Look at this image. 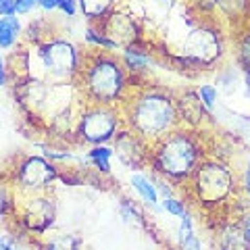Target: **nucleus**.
<instances>
[{
    "label": "nucleus",
    "instance_id": "nucleus-21",
    "mask_svg": "<svg viewBox=\"0 0 250 250\" xmlns=\"http://www.w3.org/2000/svg\"><path fill=\"white\" fill-rule=\"evenodd\" d=\"M113 148H108L106 144L103 146H92L88 150V161L92 163L94 169H98L100 173H108L111 171V159H113Z\"/></svg>",
    "mask_w": 250,
    "mask_h": 250
},
{
    "label": "nucleus",
    "instance_id": "nucleus-4",
    "mask_svg": "<svg viewBox=\"0 0 250 250\" xmlns=\"http://www.w3.org/2000/svg\"><path fill=\"white\" fill-rule=\"evenodd\" d=\"M194 196L207 207H217L233 190V175L229 167L217 161H205L190 177Z\"/></svg>",
    "mask_w": 250,
    "mask_h": 250
},
{
    "label": "nucleus",
    "instance_id": "nucleus-13",
    "mask_svg": "<svg viewBox=\"0 0 250 250\" xmlns=\"http://www.w3.org/2000/svg\"><path fill=\"white\" fill-rule=\"evenodd\" d=\"M38 250H82V238L71 231L46 233L38 238Z\"/></svg>",
    "mask_w": 250,
    "mask_h": 250
},
{
    "label": "nucleus",
    "instance_id": "nucleus-33",
    "mask_svg": "<svg viewBox=\"0 0 250 250\" xmlns=\"http://www.w3.org/2000/svg\"><path fill=\"white\" fill-rule=\"evenodd\" d=\"M59 4H61V0H42L40 2L44 11H54V9H59Z\"/></svg>",
    "mask_w": 250,
    "mask_h": 250
},
{
    "label": "nucleus",
    "instance_id": "nucleus-35",
    "mask_svg": "<svg viewBox=\"0 0 250 250\" xmlns=\"http://www.w3.org/2000/svg\"><path fill=\"white\" fill-rule=\"evenodd\" d=\"M244 188H246V192L250 194V159H248L246 169H244Z\"/></svg>",
    "mask_w": 250,
    "mask_h": 250
},
{
    "label": "nucleus",
    "instance_id": "nucleus-15",
    "mask_svg": "<svg viewBox=\"0 0 250 250\" xmlns=\"http://www.w3.org/2000/svg\"><path fill=\"white\" fill-rule=\"evenodd\" d=\"M21 38V21L17 15H0V48H13Z\"/></svg>",
    "mask_w": 250,
    "mask_h": 250
},
{
    "label": "nucleus",
    "instance_id": "nucleus-23",
    "mask_svg": "<svg viewBox=\"0 0 250 250\" xmlns=\"http://www.w3.org/2000/svg\"><path fill=\"white\" fill-rule=\"evenodd\" d=\"M85 40H88L90 44H94V46H98V48L106 50V52L117 50V48H115V44L108 40V38H106L100 29H96V27H90V29H88V34H85Z\"/></svg>",
    "mask_w": 250,
    "mask_h": 250
},
{
    "label": "nucleus",
    "instance_id": "nucleus-17",
    "mask_svg": "<svg viewBox=\"0 0 250 250\" xmlns=\"http://www.w3.org/2000/svg\"><path fill=\"white\" fill-rule=\"evenodd\" d=\"M177 250H202V242L194 231V221L192 215L186 213L182 217V225H179V233H177Z\"/></svg>",
    "mask_w": 250,
    "mask_h": 250
},
{
    "label": "nucleus",
    "instance_id": "nucleus-9",
    "mask_svg": "<svg viewBox=\"0 0 250 250\" xmlns=\"http://www.w3.org/2000/svg\"><path fill=\"white\" fill-rule=\"evenodd\" d=\"M221 52H223L221 36H219L217 29L207 27V25L194 27L190 34L186 36V40L182 44L184 59H188L198 67L213 65V62L221 57Z\"/></svg>",
    "mask_w": 250,
    "mask_h": 250
},
{
    "label": "nucleus",
    "instance_id": "nucleus-7",
    "mask_svg": "<svg viewBox=\"0 0 250 250\" xmlns=\"http://www.w3.org/2000/svg\"><path fill=\"white\" fill-rule=\"evenodd\" d=\"M57 219V202L48 194H31L25 196L23 202H17L15 210V221L19 228L34 238H42L48 233V229L54 225Z\"/></svg>",
    "mask_w": 250,
    "mask_h": 250
},
{
    "label": "nucleus",
    "instance_id": "nucleus-29",
    "mask_svg": "<svg viewBox=\"0 0 250 250\" xmlns=\"http://www.w3.org/2000/svg\"><path fill=\"white\" fill-rule=\"evenodd\" d=\"M77 6H80V4H77V0H61L59 9H61L62 13H65L67 17H73L75 11H77Z\"/></svg>",
    "mask_w": 250,
    "mask_h": 250
},
{
    "label": "nucleus",
    "instance_id": "nucleus-32",
    "mask_svg": "<svg viewBox=\"0 0 250 250\" xmlns=\"http://www.w3.org/2000/svg\"><path fill=\"white\" fill-rule=\"evenodd\" d=\"M0 15H15V0H0Z\"/></svg>",
    "mask_w": 250,
    "mask_h": 250
},
{
    "label": "nucleus",
    "instance_id": "nucleus-10",
    "mask_svg": "<svg viewBox=\"0 0 250 250\" xmlns=\"http://www.w3.org/2000/svg\"><path fill=\"white\" fill-rule=\"evenodd\" d=\"M98 29L115 44V48H127V46L140 42V25L138 21L127 13L113 11L111 15L100 21Z\"/></svg>",
    "mask_w": 250,
    "mask_h": 250
},
{
    "label": "nucleus",
    "instance_id": "nucleus-11",
    "mask_svg": "<svg viewBox=\"0 0 250 250\" xmlns=\"http://www.w3.org/2000/svg\"><path fill=\"white\" fill-rule=\"evenodd\" d=\"M115 150L117 156L131 169H142L144 163L150 161L148 142L144 138H140L134 129H121L115 136Z\"/></svg>",
    "mask_w": 250,
    "mask_h": 250
},
{
    "label": "nucleus",
    "instance_id": "nucleus-34",
    "mask_svg": "<svg viewBox=\"0 0 250 250\" xmlns=\"http://www.w3.org/2000/svg\"><path fill=\"white\" fill-rule=\"evenodd\" d=\"M240 228H242V231H244L246 240L250 242V215H246L244 219H242V221H240Z\"/></svg>",
    "mask_w": 250,
    "mask_h": 250
},
{
    "label": "nucleus",
    "instance_id": "nucleus-8",
    "mask_svg": "<svg viewBox=\"0 0 250 250\" xmlns=\"http://www.w3.org/2000/svg\"><path fill=\"white\" fill-rule=\"evenodd\" d=\"M59 177L61 173L52 161L44 156H25L15 167L13 184L17 192L31 196V194H44Z\"/></svg>",
    "mask_w": 250,
    "mask_h": 250
},
{
    "label": "nucleus",
    "instance_id": "nucleus-30",
    "mask_svg": "<svg viewBox=\"0 0 250 250\" xmlns=\"http://www.w3.org/2000/svg\"><path fill=\"white\" fill-rule=\"evenodd\" d=\"M190 2L196 6L198 11H210L217 6V0H190Z\"/></svg>",
    "mask_w": 250,
    "mask_h": 250
},
{
    "label": "nucleus",
    "instance_id": "nucleus-18",
    "mask_svg": "<svg viewBox=\"0 0 250 250\" xmlns=\"http://www.w3.org/2000/svg\"><path fill=\"white\" fill-rule=\"evenodd\" d=\"M17 210V190H15L13 179L0 177V219L15 217Z\"/></svg>",
    "mask_w": 250,
    "mask_h": 250
},
{
    "label": "nucleus",
    "instance_id": "nucleus-22",
    "mask_svg": "<svg viewBox=\"0 0 250 250\" xmlns=\"http://www.w3.org/2000/svg\"><path fill=\"white\" fill-rule=\"evenodd\" d=\"M217 6L228 19H240L248 11V0H217Z\"/></svg>",
    "mask_w": 250,
    "mask_h": 250
},
{
    "label": "nucleus",
    "instance_id": "nucleus-31",
    "mask_svg": "<svg viewBox=\"0 0 250 250\" xmlns=\"http://www.w3.org/2000/svg\"><path fill=\"white\" fill-rule=\"evenodd\" d=\"M9 82V67H6V59L0 57V88H4Z\"/></svg>",
    "mask_w": 250,
    "mask_h": 250
},
{
    "label": "nucleus",
    "instance_id": "nucleus-2",
    "mask_svg": "<svg viewBox=\"0 0 250 250\" xmlns=\"http://www.w3.org/2000/svg\"><path fill=\"white\" fill-rule=\"evenodd\" d=\"M202 161V146L194 131L173 129L165 138L156 140L150 150V163L154 171L165 179L184 182L194 175Z\"/></svg>",
    "mask_w": 250,
    "mask_h": 250
},
{
    "label": "nucleus",
    "instance_id": "nucleus-37",
    "mask_svg": "<svg viewBox=\"0 0 250 250\" xmlns=\"http://www.w3.org/2000/svg\"><path fill=\"white\" fill-rule=\"evenodd\" d=\"M0 57H2V54H0Z\"/></svg>",
    "mask_w": 250,
    "mask_h": 250
},
{
    "label": "nucleus",
    "instance_id": "nucleus-6",
    "mask_svg": "<svg viewBox=\"0 0 250 250\" xmlns=\"http://www.w3.org/2000/svg\"><path fill=\"white\" fill-rule=\"evenodd\" d=\"M119 125H121L119 113L113 106L90 104L77 117L75 134L85 144L103 146L106 142H111V140H115V136L119 134Z\"/></svg>",
    "mask_w": 250,
    "mask_h": 250
},
{
    "label": "nucleus",
    "instance_id": "nucleus-1",
    "mask_svg": "<svg viewBox=\"0 0 250 250\" xmlns=\"http://www.w3.org/2000/svg\"><path fill=\"white\" fill-rule=\"evenodd\" d=\"M179 121L182 119H179L177 103L161 90H142L127 104L129 129H134L146 142L148 140L156 142V140L165 138L173 129H177Z\"/></svg>",
    "mask_w": 250,
    "mask_h": 250
},
{
    "label": "nucleus",
    "instance_id": "nucleus-24",
    "mask_svg": "<svg viewBox=\"0 0 250 250\" xmlns=\"http://www.w3.org/2000/svg\"><path fill=\"white\" fill-rule=\"evenodd\" d=\"M196 94H198L200 103L205 104L207 111H213V108H215V103H217V88H215V85H210V83L200 85V88L196 90Z\"/></svg>",
    "mask_w": 250,
    "mask_h": 250
},
{
    "label": "nucleus",
    "instance_id": "nucleus-16",
    "mask_svg": "<svg viewBox=\"0 0 250 250\" xmlns=\"http://www.w3.org/2000/svg\"><path fill=\"white\" fill-rule=\"evenodd\" d=\"M219 250H250V242L246 240L240 223H229L221 229V242Z\"/></svg>",
    "mask_w": 250,
    "mask_h": 250
},
{
    "label": "nucleus",
    "instance_id": "nucleus-14",
    "mask_svg": "<svg viewBox=\"0 0 250 250\" xmlns=\"http://www.w3.org/2000/svg\"><path fill=\"white\" fill-rule=\"evenodd\" d=\"M150 50L142 46V42H136L127 46V48L123 50V67L125 71H131V73H138V71H144V69L150 67Z\"/></svg>",
    "mask_w": 250,
    "mask_h": 250
},
{
    "label": "nucleus",
    "instance_id": "nucleus-12",
    "mask_svg": "<svg viewBox=\"0 0 250 250\" xmlns=\"http://www.w3.org/2000/svg\"><path fill=\"white\" fill-rule=\"evenodd\" d=\"M177 103V111H179V119L186 121L188 125H200L202 121H205L207 117V108L205 104L200 103L198 94L196 92H186L182 98L175 100Z\"/></svg>",
    "mask_w": 250,
    "mask_h": 250
},
{
    "label": "nucleus",
    "instance_id": "nucleus-25",
    "mask_svg": "<svg viewBox=\"0 0 250 250\" xmlns=\"http://www.w3.org/2000/svg\"><path fill=\"white\" fill-rule=\"evenodd\" d=\"M238 59L240 65L246 69V73H250V31H246L238 42Z\"/></svg>",
    "mask_w": 250,
    "mask_h": 250
},
{
    "label": "nucleus",
    "instance_id": "nucleus-26",
    "mask_svg": "<svg viewBox=\"0 0 250 250\" xmlns=\"http://www.w3.org/2000/svg\"><path fill=\"white\" fill-rule=\"evenodd\" d=\"M163 208H165L171 217H179V219H182V217L188 213L184 200H177V198H173V196H169V198L163 200Z\"/></svg>",
    "mask_w": 250,
    "mask_h": 250
},
{
    "label": "nucleus",
    "instance_id": "nucleus-28",
    "mask_svg": "<svg viewBox=\"0 0 250 250\" xmlns=\"http://www.w3.org/2000/svg\"><path fill=\"white\" fill-rule=\"evenodd\" d=\"M42 0H15V15H27L40 6Z\"/></svg>",
    "mask_w": 250,
    "mask_h": 250
},
{
    "label": "nucleus",
    "instance_id": "nucleus-36",
    "mask_svg": "<svg viewBox=\"0 0 250 250\" xmlns=\"http://www.w3.org/2000/svg\"><path fill=\"white\" fill-rule=\"evenodd\" d=\"M246 92H248V96H250V73H246Z\"/></svg>",
    "mask_w": 250,
    "mask_h": 250
},
{
    "label": "nucleus",
    "instance_id": "nucleus-5",
    "mask_svg": "<svg viewBox=\"0 0 250 250\" xmlns=\"http://www.w3.org/2000/svg\"><path fill=\"white\" fill-rule=\"evenodd\" d=\"M38 59L46 77L57 82H73L82 71L80 52L67 40H44L38 44Z\"/></svg>",
    "mask_w": 250,
    "mask_h": 250
},
{
    "label": "nucleus",
    "instance_id": "nucleus-3",
    "mask_svg": "<svg viewBox=\"0 0 250 250\" xmlns=\"http://www.w3.org/2000/svg\"><path fill=\"white\" fill-rule=\"evenodd\" d=\"M77 77L82 80L83 96L92 104L103 106H113L123 100L129 85L123 62L106 50H100L98 54L90 57L88 62L82 65V71Z\"/></svg>",
    "mask_w": 250,
    "mask_h": 250
},
{
    "label": "nucleus",
    "instance_id": "nucleus-20",
    "mask_svg": "<svg viewBox=\"0 0 250 250\" xmlns=\"http://www.w3.org/2000/svg\"><path fill=\"white\" fill-rule=\"evenodd\" d=\"M131 188L140 194V198H142L146 205L150 207H159V190H156V186L152 179H148L146 175H131Z\"/></svg>",
    "mask_w": 250,
    "mask_h": 250
},
{
    "label": "nucleus",
    "instance_id": "nucleus-27",
    "mask_svg": "<svg viewBox=\"0 0 250 250\" xmlns=\"http://www.w3.org/2000/svg\"><path fill=\"white\" fill-rule=\"evenodd\" d=\"M0 250H23L17 233H2L0 236Z\"/></svg>",
    "mask_w": 250,
    "mask_h": 250
},
{
    "label": "nucleus",
    "instance_id": "nucleus-19",
    "mask_svg": "<svg viewBox=\"0 0 250 250\" xmlns=\"http://www.w3.org/2000/svg\"><path fill=\"white\" fill-rule=\"evenodd\" d=\"M82 13L92 21H103L106 15L113 13V4L115 0H77Z\"/></svg>",
    "mask_w": 250,
    "mask_h": 250
}]
</instances>
